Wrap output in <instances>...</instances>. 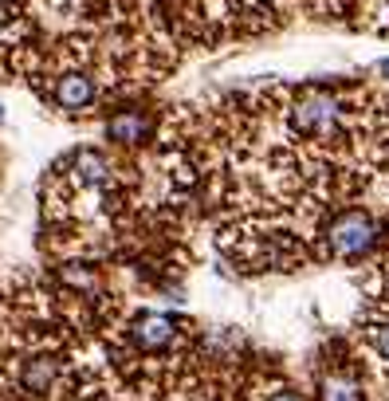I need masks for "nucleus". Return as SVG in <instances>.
Instances as JSON below:
<instances>
[{"instance_id":"obj_1","label":"nucleus","mask_w":389,"mask_h":401,"mask_svg":"<svg viewBox=\"0 0 389 401\" xmlns=\"http://www.w3.org/2000/svg\"><path fill=\"white\" fill-rule=\"evenodd\" d=\"M385 232H389V224L370 205H342L314 232V260H327V264H362V260H373L378 248L385 244Z\"/></svg>"},{"instance_id":"obj_2","label":"nucleus","mask_w":389,"mask_h":401,"mask_svg":"<svg viewBox=\"0 0 389 401\" xmlns=\"http://www.w3.org/2000/svg\"><path fill=\"white\" fill-rule=\"evenodd\" d=\"M126 339L138 354H165L181 339V319L165 311H142L126 323Z\"/></svg>"},{"instance_id":"obj_3","label":"nucleus","mask_w":389,"mask_h":401,"mask_svg":"<svg viewBox=\"0 0 389 401\" xmlns=\"http://www.w3.org/2000/svg\"><path fill=\"white\" fill-rule=\"evenodd\" d=\"M51 106L63 114H87L99 106V83H94L87 71H63V75L51 79V91H48Z\"/></svg>"},{"instance_id":"obj_4","label":"nucleus","mask_w":389,"mask_h":401,"mask_svg":"<svg viewBox=\"0 0 389 401\" xmlns=\"http://www.w3.org/2000/svg\"><path fill=\"white\" fill-rule=\"evenodd\" d=\"M327 16L350 20L362 32H381L389 35V0H314Z\"/></svg>"},{"instance_id":"obj_5","label":"nucleus","mask_w":389,"mask_h":401,"mask_svg":"<svg viewBox=\"0 0 389 401\" xmlns=\"http://www.w3.org/2000/svg\"><path fill=\"white\" fill-rule=\"evenodd\" d=\"M102 134L119 145H146L158 134V119H153L146 106H119L114 114H106Z\"/></svg>"},{"instance_id":"obj_6","label":"nucleus","mask_w":389,"mask_h":401,"mask_svg":"<svg viewBox=\"0 0 389 401\" xmlns=\"http://www.w3.org/2000/svg\"><path fill=\"white\" fill-rule=\"evenodd\" d=\"M314 390H319V401H366L362 378H358V370L346 366V362H334V366L319 370Z\"/></svg>"},{"instance_id":"obj_7","label":"nucleus","mask_w":389,"mask_h":401,"mask_svg":"<svg viewBox=\"0 0 389 401\" xmlns=\"http://www.w3.org/2000/svg\"><path fill=\"white\" fill-rule=\"evenodd\" d=\"M60 378H63V358L51 354V350H43V354L24 358V366H20V390H24L28 397H43Z\"/></svg>"},{"instance_id":"obj_8","label":"nucleus","mask_w":389,"mask_h":401,"mask_svg":"<svg viewBox=\"0 0 389 401\" xmlns=\"http://www.w3.org/2000/svg\"><path fill=\"white\" fill-rule=\"evenodd\" d=\"M260 401H307V393L295 390V385H287V382H275V385H268V390H263Z\"/></svg>"},{"instance_id":"obj_9","label":"nucleus","mask_w":389,"mask_h":401,"mask_svg":"<svg viewBox=\"0 0 389 401\" xmlns=\"http://www.w3.org/2000/svg\"><path fill=\"white\" fill-rule=\"evenodd\" d=\"M378 71H381V75L389 79V60H385V63H378Z\"/></svg>"},{"instance_id":"obj_10","label":"nucleus","mask_w":389,"mask_h":401,"mask_svg":"<svg viewBox=\"0 0 389 401\" xmlns=\"http://www.w3.org/2000/svg\"><path fill=\"white\" fill-rule=\"evenodd\" d=\"M0 119H4V106H0Z\"/></svg>"}]
</instances>
